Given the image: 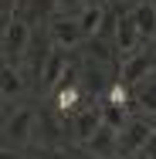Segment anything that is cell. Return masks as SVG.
Returning <instances> with one entry per match:
<instances>
[{"instance_id":"6da1fadb","label":"cell","mask_w":156,"mask_h":159,"mask_svg":"<svg viewBox=\"0 0 156 159\" xmlns=\"http://www.w3.org/2000/svg\"><path fill=\"white\" fill-rule=\"evenodd\" d=\"M149 139H153V125H149L146 119H132V122L119 132V156H132L136 159L146 149Z\"/></svg>"},{"instance_id":"7a4b0ae2","label":"cell","mask_w":156,"mask_h":159,"mask_svg":"<svg viewBox=\"0 0 156 159\" xmlns=\"http://www.w3.org/2000/svg\"><path fill=\"white\" fill-rule=\"evenodd\" d=\"M88 41V34L82 31V24H78V17H54L51 20V44L54 48H78V44H85Z\"/></svg>"},{"instance_id":"3957f363","label":"cell","mask_w":156,"mask_h":159,"mask_svg":"<svg viewBox=\"0 0 156 159\" xmlns=\"http://www.w3.org/2000/svg\"><path fill=\"white\" fill-rule=\"evenodd\" d=\"M112 44H116V51H119V58H132V54H139L143 51V34H139V27L132 24V17L125 14V17H119L116 20V37H112Z\"/></svg>"},{"instance_id":"277c9868","label":"cell","mask_w":156,"mask_h":159,"mask_svg":"<svg viewBox=\"0 0 156 159\" xmlns=\"http://www.w3.org/2000/svg\"><path fill=\"white\" fill-rule=\"evenodd\" d=\"M37 129V115L34 108H17L7 119V146H24L31 139V132Z\"/></svg>"},{"instance_id":"5b68a950","label":"cell","mask_w":156,"mask_h":159,"mask_svg":"<svg viewBox=\"0 0 156 159\" xmlns=\"http://www.w3.org/2000/svg\"><path fill=\"white\" fill-rule=\"evenodd\" d=\"M82 102H85V88L75 81V71H64V81L61 88H58V98H54V105H58V112H82Z\"/></svg>"},{"instance_id":"8992f818","label":"cell","mask_w":156,"mask_h":159,"mask_svg":"<svg viewBox=\"0 0 156 159\" xmlns=\"http://www.w3.org/2000/svg\"><path fill=\"white\" fill-rule=\"evenodd\" d=\"M156 64L153 58H149V51H139V54H132V58H122V64H119V81H125V85H136V81H143L146 75H153Z\"/></svg>"},{"instance_id":"52a82bcc","label":"cell","mask_w":156,"mask_h":159,"mask_svg":"<svg viewBox=\"0 0 156 159\" xmlns=\"http://www.w3.org/2000/svg\"><path fill=\"white\" fill-rule=\"evenodd\" d=\"M27 41H31V27L24 20H10L3 27V51L10 54V64H17V58L27 51Z\"/></svg>"},{"instance_id":"ba28073f","label":"cell","mask_w":156,"mask_h":159,"mask_svg":"<svg viewBox=\"0 0 156 159\" xmlns=\"http://www.w3.org/2000/svg\"><path fill=\"white\" fill-rule=\"evenodd\" d=\"M132 108H139L146 119L156 115V71L132 85Z\"/></svg>"},{"instance_id":"9c48e42d","label":"cell","mask_w":156,"mask_h":159,"mask_svg":"<svg viewBox=\"0 0 156 159\" xmlns=\"http://www.w3.org/2000/svg\"><path fill=\"white\" fill-rule=\"evenodd\" d=\"M85 149H88L92 156H98V159H116L119 156V132L109 129V125H102L92 139L85 142Z\"/></svg>"},{"instance_id":"30bf717a","label":"cell","mask_w":156,"mask_h":159,"mask_svg":"<svg viewBox=\"0 0 156 159\" xmlns=\"http://www.w3.org/2000/svg\"><path fill=\"white\" fill-rule=\"evenodd\" d=\"M129 17H132V24L139 27L143 41L149 44V41L156 37V7L149 3V0H143V3H136V7L129 10Z\"/></svg>"},{"instance_id":"8fae6325","label":"cell","mask_w":156,"mask_h":159,"mask_svg":"<svg viewBox=\"0 0 156 159\" xmlns=\"http://www.w3.org/2000/svg\"><path fill=\"white\" fill-rule=\"evenodd\" d=\"M64 68H68V51L51 48L48 58H44V64H41V81H44V85H58V78H61Z\"/></svg>"},{"instance_id":"7c38bea8","label":"cell","mask_w":156,"mask_h":159,"mask_svg":"<svg viewBox=\"0 0 156 159\" xmlns=\"http://www.w3.org/2000/svg\"><path fill=\"white\" fill-rule=\"evenodd\" d=\"M102 125H105V122H102V108H82V112L75 115V135H78L82 142H88Z\"/></svg>"},{"instance_id":"4fadbf2b","label":"cell","mask_w":156,"mask_h":159,"mask_svg":"<svg viewBox=\"0 0 156 159\" xmlns=\"http://www.w3.org/2000/svg\"><path fill=\"white\" fill-rule=\"evenodd\" d=\"M105 14H109V7H82L78 10V24H82V31L95 37V34L102 31V24H105Z\"/></svg>"},{"instance_id":"5bb4252c","label":"cell","mask_w":156,"mask_h":159,"mask_svg":"<svg viewBox=\"0 0 156 159\" xmlns=\"http://www.w3.org/2000/svg\"><path fill=\"white\" fill-rule=\"evenodd\" d=\"M98 108H102V122H105L109 129H116V132H122V129L132 122L125 105H112V102H105V105H98Z\"/></svg>"},{"instance_id":"9a60e30c","label":"cell","mask_w":156,"mask_h":159,"mask_svg":"<svg viewBox=\"0 0 156 159\" xmlns=\"http://www.w3.org/2000/svg\"><path fill=\"white\" fill-rule=\"evenodd\" d=\"M85 48H88V58H92L95 64H109V61H112V54H109V51H116V44H112V41H105V37H88V41H85Z\"/></svg>"},{"instance_id":"2e32d148","label":"cell","mask_w":156,"mask_h":159,"mask_svg":"<svg viewBox=\"0 0 156 159\" xmlns=\"http://www.w3.org/2000/svg\"><path fill=\"white\" fill-rule=\"evenodd\" d=\"M0 85H3V95H7V98H14L17 92H21V85H24V81H21L17 64H7V68H3V81H0Z\"/></svg>"},{"instance_id":"e0dca14e","label":"cell","mask_w":156,"mask_h":159,"mask_svg":"<svg viewBox=\"0 0 156 159\" xmlns=\"http://www.w3.org/2000/svg\"><path fill=\"white\" fill-rule=\"evenodd\" d=\"M54 3H58V7H68V10H75V7H78V3H82V7H85V0H54Z\"/></svg>"},{"instance_id":"ac0fdd59","label":"cell","mask_w":156,"mask_h":159,"mask_svg":"<svg viewBox=\"0 0 156 159\" xmlns=\"http://www.w3.org/2000/svg\"><path fill=\"white\" fill-rule=\"evenodd\" d=\"M85 7H109V0H85Z\"/></svg>"},{"instance_id":"d6986e66","label":"cell","mask_w":156,"mask_h":159,"mask_svg":"<svg viewBox=\"0 0 156 159\" xmlns=\"http://www.w3.org/2000/svg\"><path fill=\"white\" fill-rule=\"evenodd\" d=\"M149 58H153V64H156V37L149 41Z\"/></svg>"},{"instance_id":"ffe728a7","label":"cell","mask_w":156,"mask_h":159,"mask_svg":"<svg viewBox=\"0 0 156 159\" xmlns=\"http://www.w3.org/2000/svg\"><path fill=\"white\" fill-rule=\"evenodd\" d=\"M122 3H132V7H136V3H143V0H122Z\"/></svg>"}]
</instances>
